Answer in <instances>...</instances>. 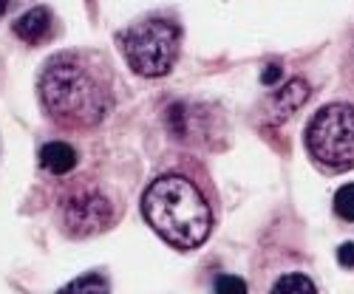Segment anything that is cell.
Returning <instances> with one entry per match:
<instances>
[{
	"label": "cell",
	"instance_id": "1",
	"mask_svg": "<svg viewBox=\"0 0 354 294\" xmlns=\"http://www.w3.org/2000/svg\"><path fill=\"white\" fill-rule=\"evenodd\" d=\"M48 119L68 130L97 128L113 108V79L102 54L60 51L43 66L37 79Z\"/></svg>",
	"mask_w": 354,
	"mask_h": 294
},
{
	"label": "cell",
	"instance_id": "2",
	"mask_svg": "<svg viewBox=\"0 0 354 294\" xmlns=\"http://www.w3.org/2000/svg\"><path fill=\"white\" fill-rule=\"evenodd\" d=\"M142 215L176 249H196L213 232V207L182 173H165L145 190Z\"/></svg>",
	"mask_w": 354,
	"mask_h": 294
},
{
	"label": "cell",
	"instance_id": "3",
	"mask_svg": "<svg viewBox=\"0 0 354 294\" xmlns=\"http://www.w3.org/2000/svg\"><path fill=\"white\" fill-rule=\"evenodd\" d=\"M182 46V32L173 20L165 17H145L133 23L122 35V54L133 74L139 77H165L176 66Z\"/></svg>",
	"mask_w": 354,
	"mask_h": 294
},
{
	"label": "cell",
	"instance_id": "4",
	"mask_svg": "<svg viewBox=\"0 0 354 294\" xmlns=\"http://www.w3.org/2000/svg\"><path fill=\"white\" fill-rule=\"evenodd\" d=\"M306 150L323 167H354V105L332 102L320 108L306 125Z\"/></svg>",
	"mask_w": 354,
	"mask_h": 294
},
{
	"label": "cell",
	"instance_id": "5",
	"mask_svg": "<svg viewBox=\"0 0 354 294\" xmlns=\"http://www.w3.org/2000/svg\"><path fill=\"white\" fill-rule=\"evenodd\" d=\"M113 221V204L94 187H68L60 195V224L71 238H91Z\"/></svg>",
	"mask_w": 354,
	"mask_h": 294
},
{
	"label": "cell",
	"instance_id": "6",
	"mask_svg": "<svg viewBox=\"0 0 354 294\" xmlns=\"http://www.w3.org/2000/svg\"><path fill=\"white\" fill-rule=\"evenodd\" d=\"M309 94H312V88H309V82L301 79V77L283 82L278 91L270 97V102H267L270 119H272V122H286L292 113L301 110V105L309 99Z\"/></svg>",
	"mask_w": 354,
	"mask_h": 294
},
{
	"label": "cell",
	"instance_id": "7",
	"mask_svg": "<svg viewBox=\"0 0 354 294\" xmlns=\"http://www.w3.org/2000/svg\"><path fill=\"white\" fill-rule=\"evenodd\" d=\"M51 26H54V14H51V9H46V6H35V9L23 12V14L12 23V32H15L23 43H28V46H40L43 40H48Z\"/></svg>",
	"mask_w": 354,
	"mask_h": 294
},
{
	"label": "cell",
	"instance_id": "8",
	"mask_svg": "<svg viewBox=\"0 0 354 294\" xmlns=\"http://www.w3.org/2000/svg\"><path fill=\"white\" fill-rule=\"evenodd\" d=\"M40 167L54 175H66L77 167V150L68 141H48L40 147Z\"/></svg>",
	"mask_w": 354,
	"mask_h": 294
},
{
	"label": "cell",
	"instance_id": "9",
	"mask_svg": "<svg viewBox=\"0 0 354 294\" xmlns=\"http://www.w3.org/2000/svg\"><path fill=\"white\" fill-rule=\"evenodd\" d=\"M57 294H111V288H108L105 275L88 272V275H80L71 283H66Z\"/></svg>",
	"mask_w": 354,
	"mask_h": 294
},
{
	"label": "cell",
	"instance_id": "10",
	"mask_svg": "<svg viewBox=\"0 0 354 294\" xmlns=\"http://www.w3.org/2000/svg\"><path fill=\"white\" fill-rule=\"evenodd\" d=\"M270 294H317L315 283L306 277V275H298V272H292V275H283Z\"/></svg>",
	"mask_w": 354,
	"mask_h": 294
},
{
	"label": "cell",
	"instance_id": "11",
	"mask_svg": "<svg viewBox=\"0 0 354 294\" xmlns=\"http://www.w3.org/2000/svg\"><path fill=\"white\" fill-rule=\"evenodd\" d=\"M335 213L343 221H354V184H343L335 195Z\"/></svg>",
	"mask_w": 354,
	"mask_h": 294
},
{
	"label": "cell",
	"instance_id": "12",
	"mask_svg": "<svg viewBox=\"0 0 354 294\" xmlns=\"http://www.w3.org/2000/svg\"><path fill=\"white\" fill-rule=\"evenodd\" d=\"M216 294H250L247 291V283L235 275H221L216 280Z\"/></svg>",
	"mask_w": 354,
	"mask_h": 294
},
{
	"label": "cell",
	"instance_id": "13",
	"mask_svg": "<svg viewBox=\"0 0 354 294\" xmlns=\"http://www.w3.org/2000/svg\"><path fill=\"white\" fill-rule=\"evenodd\" d=\"M337 260L343 263V266H354V244H343L337 249Z\"/></svg>",
	"mask_w": 354,
	"mask_h": 294
},
{
	"label": "cell",
	"instance_id": "14",
	"mask_svg": "<svg viewBox=\"0 0 354 294\" xmlns=\"http://www.w3.org/2000/svg\"><path fill=\"white\" fill-rule=\"evenodd\" d=\"M261 79L267 82V85H275V82L281 79V66H275V63H272V66H267V71H263V77H261Z\"/></svg>",
	"mask_w": 354,
	"mask_h": 294
},
{
	"label": "cell",
	"instance_id": "15",
	"mask_svg": "<svg viewBox=\"0 0 354 294\" xmlns=\"http://www.w3.org/2000/svg\"><path fill=\"white\" fill-rule=\"evenodd\" d=\"M6 12H9V0H0V20H3Z\"/></svg>",
	"mask_w": 354,
	"mask_h": 294
}]
</instances>
